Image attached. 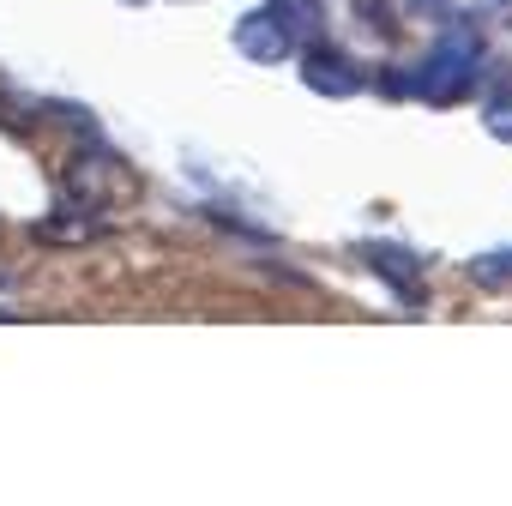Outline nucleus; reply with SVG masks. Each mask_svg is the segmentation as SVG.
Wrapping results in <instances>:
<instances>
[{"mask_svg":"<svg viewBox=\"0 0 512 506\" xmlns=\"http://www.w3.org/2000/svg\"><path fill=\"white\" fill-rule=\"evenodd\" d=\"M470 278H476V284H488V290L512 284V247H500V253H482V260H470Z\"/></svg>","mask_w":512,"mask_h":506,"instance_id":"obj_8","label":"nucleus"},{"mask_svg":"<svg viewBox=\"0 0 512 506\" xmlns=\"http://www.w3.org/2000/svg\"><path fill=\"white\" fill-rule=\"evenodd\" d=\"M91 235H103V223L91 217V205H73L67 217L37 223V241H91Z\"/></svg>","mask_w":512,"mask_h":506,"instance_id":"obj_7","label":"nucleus"},{"mask_svg":"<svg viewBox=\"0 0 512 506\" xmlns=\"http://www.w3.org/2000/svg\"><path fill=\"white\" fill-rule=\"evenodd\" d=\"M67 193H73V205H109L115 193H127V175L109 151H85L67 169Z\"/></svg>","mask_w":512,"mask_h":506,"instance_id":"obj_4","label":"nucleus"},{"mask_svg":"<svg viewBox=\"0 0 512 506\" xmlns=\"http://www.w3.org/2000/svg\"><path fill=\"white\" fill-rule=\"evenodd\" d=\"M133 7H139V0H133Z\"/></svg>","mask_w":512,"mask_h":506,"instance_id":"obj_14","label":"nucleus"},{"mask_svg":"<svg viewBox=\"0 0 512 506\" xmlns=\"http://www.w3.org/2000/svg\"><path fill=\"white\" fill-rule=\"evenodd\" d=\"M500 7H512V0H500Z\"/></svg>","mask_w":512,"mask_h":506,"instance_id":"obj_13","label":"nucleus"},{"mask_svg":"<svg viewBox=\"0 0 512 506\" xmlns=\"http://www.w3.org/2000/svg\"><path fill=\"white\" fill-rule=\"evenodd\" d=\"M302 85L308 91H320V97H356L362 91V67L344 55V49H332V43H302Z\"/></svg>","mask_w":512,"mask_h":506,"instance_id":"obj_3","label":"nucleus"},{"mask_svg":"<svg viewBox=\"0 0 512 506\" xmlns=\"http://www.w3.org/2000/svg\"><path fill=\"white\" fill-rule=\"evenodd\" d=\"M356 253L368 260V272H380L410 308L422 302V253H410V247H398V241H362Z\"/></svg>","mask_w":512,"mask_h":506,"instance_id":"obj_5","label":"nucleus"},{"mask_svg":"<svg viewBox=\"0 0 512 506\" xmlns=\"http://www.w3.org/2000/svg\"><path fill=\"white\" fill-rule=\"evenodd\" d=\"M482 127L500 139V145H512V91H500V97H488V109H482Z\"/></svg>","mask_w":512,"mask_h":506,"instance_id":"obj_9","label":"nucleus"},{"mask_svg":"<svg viewBox=\"0 0 512 506\" xmlns=\"http://www.w3.org/2000/svg\"><path fill=\"white\" fill-rule=\"evenodd\" d=\"M356 13H362V25H368V31H380V37H392V31H398V19H392L386 0H356Z\"/></svg>","mask_w":512,"mask_h":506,"instance_id":"obj_10","label":"nucleus"},{"mask_svg":"<svg viewBox=\"0 0 512 506\" xmlns=\"http://www.w3.org/2000/svg\"><path fill=\"white\" fill-rule=\"evenodd\" d=\"M0 320H13V314H7V308H0Z\"/></svg>","mask_w":512,"mask_h":506,"instance_id":"obj_12","label":"nucleus"},{"mask_svg":"<svg viewBox=\"0 0 512 506\" xmlns=\"http://www.w3.org/2000/svg\"><path fill=\"white\" fill-rule=\"evenodd\" d=\"M272 13L290 25V37H296V43H314V37H320V25H326V0H272Z\"/></svg>","mask_w":512,"mask_h":506,"instance_id":"obj_6","label":"nucleus"},{"mask_svg":"<svg viewBox=\"0 0 512 506\" xmlns=\"http://www.w3.org/2000/svg\"><path fill=\"white\" fill-rule=\"evenodd\" d=\"M410 13H446V0H410Z\"/></svg>","mask_w":512,"mask_h":506,"instance_id":"obj_11","label":"nucleus"},{"mask_svg":"<svg viewBox=\"0 0 512 506\" xmlns=\"http://www.w3.org/2000/svg\"><path fill=\"white\" fill-rule=\"evenodd\" d=\"M482 49H476V37L470 31H452L428 61H422V73H416V97H428V103H458L470 85H476V61Z\"/></svg>","mask_w":512,"mask_h":506,"instance_id":"obj_1","label":"nucleus"},{"mask_svg":"<svg viewBox=\"0 0 512 506\" xmlns=\"http://www.w3.org/2000/svg\"><path fill=\"white\" fill-rule=\"evenodd\" d=\"M235 49H241V61H253V67H278V61H290L302 43L290 37V25H284L272 7H253V13L235 19Z\"/></svg>","mask_w":512,"mask_h":506,"instance_id":"obj_2","label":"nucleus"}]
</instances>
